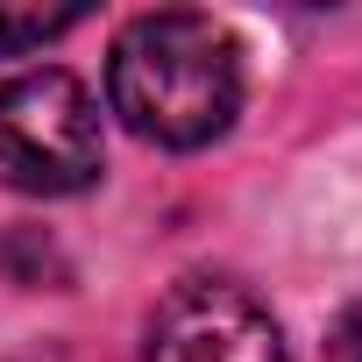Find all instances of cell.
Here are the masks:
<instances>
[{
    "instance_id": "6da1fadb",
    "label": "cell",
    "mask_w": 362,
    "mask_h": 362,
    "mask_svg": "<svg viewBox=\"0 0 362 362\" xmlns=\"http://www.w3.org/2000/svg\"><path fill=\"white\" fill-rule=\"evenodd\" d=\"M107 107L156 149H206L242 114V50L214 15H135L107 57Z\"/></svg>"
},
{
    "instance_id": "7a4b0ae2",
    "label": "cell",
    "mask_w": 362,
    "mask_h": 362,
    "mask_svg": "<svg viewBox=\"0 0 362 362\" xmlns=\"http://www.w3.org/2000/svg\"><path fill=\"white\" fill-rule=\"evenodd\" d=\"M100 177V107L71 71H22L0 86V185L64 199Z\"/></svg>"
},
{
    "instance_id": "3957f363",
    "label": "cell",
    "mask_w": 362,
    "mask_h": 362,
    "mask_svg": "<svg viewBox=\"0 0 362 362\" xmlns=\"http://www.w3.org/2000/svg\"><path fill=\"white\" fill-rule=\"evenodd\" d=\"M149 362H291L277 320L221 277H185L149 320Z\"/></svg>"
},
{
    "instance_id": "277c9868",
    "label": "cell",
    "mask_w": 362,
    "mask_h": 362,
    "mask_svg": "<svg viewBox=\"0 0 362 362\" xmlns=\"http://www.w3.org/2000/svg\"><path fill=\"white\" fill-rule=\"evenodd\" d=\"M78 22H86V8H0V57H29Z\"/></svg>"
},
{
    "instance_id": "5b68a950",
    "label": "cell",
    "mask_w": 362,
    "mask_h": 362,
    "mask_svg": "<svg viewBox=\"0 0 362 362\" xmlns=\"http://www.w3.org/2000/svg\"><path fill=\"white\" fill-rule=\"evenodd\" d=\"M327 348H334V362H362V298L334 320V334H327Z\"/></svg>"
}]
</instances>
